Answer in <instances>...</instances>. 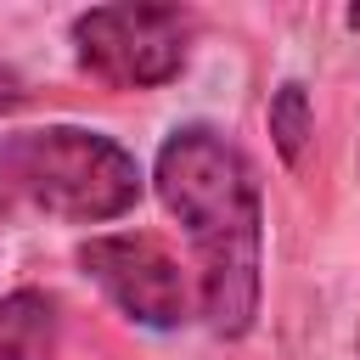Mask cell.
<instances>
[{"label": "cell", "instance_id": "obj_1", "mask_svg": "<svg viewBox=\"0 0 360 360\" xmlns=\"http://www.w3.org/2000/svg\"><path fill=\"white\" fill-rule=\"evenodd\" d=\"M152 191L191 248L197 315L214 338H248L264 298V208L248 152L214 124H180L158 146Z\"/></svg>", "mask_w": 360, "mask_h": 360}, {"label": "cell", "instance_id": "obj_2", "mask_svg": "<svg viewBox=\"0 0 360 360\" xmlns=\"http://www.w3.org/2000/svg\"><path fill=\"white\" fill-rule=\"evenodd\" d=\"M0 186L6 197H28L51 219L68 225H107L124 219L146 180L135 152H124L112 135L84 124H39L0 141Z\"/></svg>", "mask_w": 360, "mask_h": 360}, {"label": "cell", "instance_id": "obj_3", "mask_svg": "<svg viewBox=\"0 0 360 360\" xmlns=\"http://www.w3.org/2000/svg\"><path fill=\"white\" fill-rule=\"evenodd\" d=\"M73 56L112 90H158L191 56V11L180 6H90L68 28Z\"/></svg>", "mask_w": 360, "mask_h": 360}, {"label": "cell", "instance_id": "obj_4", "mask_svg": "<svg viewBox=\"0 0 360 360\" xmlns=\"http://www.w3.org/2000/svg\"><path fill=\"white\" fill-rule=\"evenodd\" d=\"M79 270L107 292V304L152 332H174L191 321L197 292L186 264L169 253L163 236L152 231H101L90 242H79Z\"/></svg>", "mask_w": 360, "mask_h": 360}, {"label": "cell", "instance_id": "obj_5", "mask_svg": "<svg viewBox=\"0 0 360 360\" xmlns=\"http://www.w3.org/2000/svg\"><path fill=\"white\" fill-rule=\"evenodd\" d=\"M62 309L45 287H11L0 298V360H56Z\"/></svg>", "mask_w": 360, "mask_h": 360}, {"label": "cell", "instance_id": "obj_6", "mask_svg": "<svg viewBox=\"0 0 360 360\" xmlns=\"http://www.w3.org/2000/svg\"><path fill=\"white\" fill-rule=\"evenodd\" d=\"M264 124H270V146L287 169L304 163L309 141H315V107H309V90L298 79H281L270 90V107H264Z\"/></svg>", "mask_w": 360, "mask_h": 360}, {"label": "cell", "instance_id": "obj_7", "mask_svg": "<svg viewBox=\"0 0 360 360\" xmlns=\"http://www.w3.org/2000/svg\"><path fill=\"white\" fill-rule=\"evenodd\" d=\"M17 101H22V79H17V73L0 62V112H11Z\"/></svg>", "mask_w": 360, "mask_h": 360}, {"label": "cell", "instance_id": "obj_8", "mask_svg": "<svg viewBox=\"0 0 360 360\" xmlns=\"http://www.w3.org/2000/svg\"><path fill=\"white\" fill-rule=\"evenodd\" d=\"M6 202H11V197H6V186H0V208H6Z\"/></svg>", "mask_w": 360, "mask_h": 360}, {"label": "cell", "instance_id": "obj_9", "mask_svg": "<svg viewBox=\"0 0 360 360\" xmlns=\"http://www.w3.org/2000/svg\"><path fill=\"white\" fill-rule=\"evenodd\" d=\"M354 349H360V338H354Z\"/></svg>", "mask_w": 360, "mask_h": 360}]
</instances>
